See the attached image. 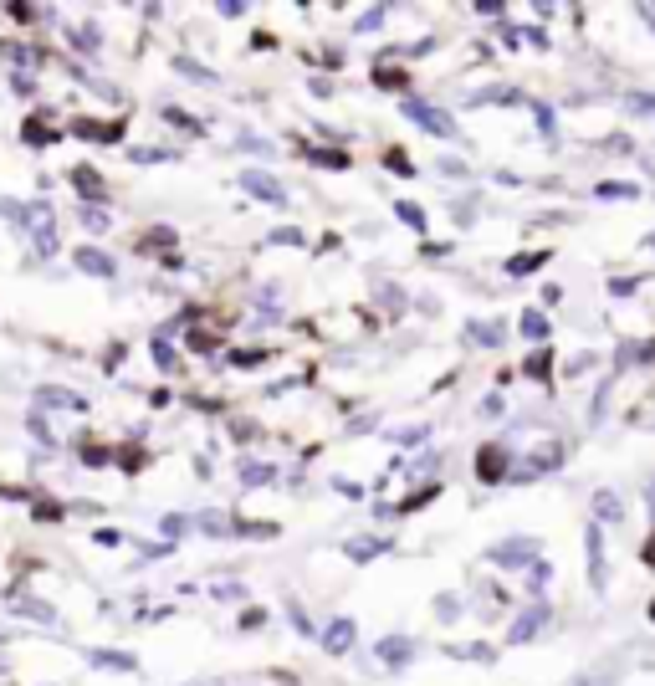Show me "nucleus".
<instances>
[{
    "mask_svg": "<svg viewBox=\"0 0 655 686\" xmlns=\"http://www.w3.org/2000/svg\"><path fill=\"white\" fill-rule=\"evenodd\" d=\"M72 262H77L87 277H113V256H108V251H98V246H77Z\"/></svg>",
    "mask_w": 655,
    "mask_h": 686,
    "instance_id": "0eeeda50",
    "label": "nucleus"
},
{
    "mask_svg": "<svg viewBox=\"0 0 655 686\" xmlns=\"http://www.w3.org/2000/svg\"><path fill=\"white\" fill-rule=\"evenodd\" d=\"M169 241H174V236H169V231H164V226H159V231H154V236H149V241H139V246H169Z\"/></svg>",
    "mask_w": 655,
    "mask_h": 686,
    "instance_id": "bb28decb",
    "label": "nucleus"
},
{
    "mask_svg": "<svg viewBox=\"0 0 655 686\" xmlns=\"http://www.w3.org/2000/svg\"><path fill=\"white\" fill-rule=\"evenodd\" d=\"M354 635H359V630H354V620H333V625H328V635H323V646H328L333 656H343L348 646H354Z\"/></svg>",
    "mask_w": 655,
    "mask_h": 686,
    "instance_id": "1a4fd4ad",
    "label": "nucleus"
},
{
    "mask_svg": "<svg viewBox=\"0 0 655 686\" xmlns=\"http://www.w3.org/2000/svg\"><path fill=\"white\" fill-rule=\"evenodd\" d=\"M569 686H589V681H569Z\"/></svg>",
    "mask_w": 655,
    "mask_h": 686,
    "instance_id": "c85d7f7f",
    "label": "nucleus"
},
{
    "mask_svg": "<svg viewBox=\"0 0 655 686\" xmlns=\"http://www.w3.org/2000/svg\"><path fill=\"white\" fill-rule=\"evenodd\" d=\"M384 164L395 169V175H410V159H405V154H384Z\"/></svg>",
    "mask_w": 655,
    "mask_h": 686,
    "instance_id": "b1692460",
    "label": "nucleus"
},
{
    "mask_svg": "<svg viewBox=\"0 0 655 686\" xmlns=\"http://www.w3.org/2000/svg\"><path fill=\"white\" fill-rule=\"evenodd\" d=\"M548 262V251H522V256H512V262H507V272L512 277H528L533 267H543Z\"/></svg>",
    "mask_w": 655,
    "mask_h": 686,
    "instance_id": "9b49d317",
    "label": "nucleus"
},
{
    "mask_svg": "<svg viewBox=\"0 0 655 686\" xmlns=\"http://www.w3.org/2000/svg\"><path fill=\"white\" fill-rule=\"evenodd\" d=\"M395 210H400V221H405V226L425 231V216H420V205H395Z\"/></svg>",
    "mask_w": 655,
    "mask_h": 686,
    "instance_id": "412c9836",
    "label": "nucleus"
},
{
    "mask_svg": "<svg viewBox=\"0 0 655 686\" xmlns=\"http://www.w3.org/2000/svg\"><path fill=\"white\" fill-rule=\"evenodd\" d=\"M589 574H594V584H604V543H599V528H589Z\"/></svg>",
    "mask_w": 655,
    "mask_h": 686,
    "instance_id": "4468645a",
    "label": "nucleus"
},
{
    "mask_svg": "<svg viewBox=\"0 0 655 686\" xmlns=\"http://www.w3.org/2000/svg\"><path fill=\"white\" fill-rule=\"evenodd\" d=\"M379 21H384V11H369V16L359 21V31H379Z\"/></svg>",
    "mask_w": 655,
    "mask_h": 686,
    "instance_id": "a878e982",
    "label": "nucleus"
},
{
    "mask_svg": "<svg viewBox=\"0 0 655 686\" xmlns=\"http://www.w3.org/2000/svg\"><path fill=\"white\" fill-rule=\"evenodd\" d=\"M522 333H528V338H543V333H548V318H543V313H528V318H522Z\"/></svg>",
    "mask_w": 655,
    "mask_h": 686,
    "instance_id": "6ab92c4d",
    "label": "nucleus"
},
{
    "mask_svg": "<svg viewBox=\"0 0 655 686\" xmlns=\"http://www.w3.org/2000/svg\"><path fill=\"white\" fill-rule=\"evenodd\" d=\"M11 216L21 221V226H31V241H36V251H52L57 246V221H52V205L47 200H36V205H11Z\"/></svg>",
    "mask_w": 655,
    "mask_h": 686,
    "instance_id": "f257e3e1",
    "label": "nucleus"
},
{
    "mask_svg": "<svg viewBox=\"0 0 655 686\" xmlns=\"http://www.w3.org/2000/svg\"><path fill=\"white\" fill-rule=\"evenodd\" d=\"M466 338H476V343H497L502 328H497V323H482V328H466Z\"/></svg>",
    "mask_w": 655,
    "mask_h": 686,
    "instance_id": "aec40b11",
    "label": "nucleus"
},
{
    "mask_svg": "<svg viewBox=\"0 0 655 686\" xmlns=\"http://www.w3.org/2000/svg\"><path fill=\"white\" fill-rule=\"evenodd\" d=\"M594 195H604V200H630V195H640L635 185H625V180H604Z\"/></svg>",
    "mask_w": 655,
    "mask_h": 686,
    "instance_id": "dca6fc26",
    "label": "nucleus"
},
{
    "mask_svg": "<svg viewBox=\"0 0 655 686\" xmlns=\"http://www.w3.org/2000/svg\"><path fill=\"white\" fill-rule=\"evenodd\" d=\"M72 185H82V195H87V200H98V195L108 190V185H103V175H98L93 164H77V169H72Z\"/></svg>",
    "mask_w": 655,
    "mask_h": 686,
    "instance_id": "9d476101",
    "label": "nucleus"
},
{
    "mask_svg": "<svg viewBox=\"0 0 655 686\" xmlns=\"http://www.w3.org/2000/svg\"><path fill=\"white\" fill-rule=\"evenodd\" d=\"M650 620H655V605H650Z\"/></svg>",
    "mask_w": 655,
    "mask_h": 686,
    "instance_id": "c756f323",
    "label": "nucleus"
},
{
    "mask_svg": "<svg viewBox=\"0 0 655 686\" xmlns=\"http://www.w3.org/2000/svg\"><path fill=\"white\" fill-rule=\"evenodd\" d=\"M640 16H645V21H655V6H640Z\"/></svg>",
    "mask_w": 655,
    "mask_h": 686,
    "instance_id": "cd10ccee",
    "label": "nucleus"
},
{
    "mask_svg": "<svg viewBox=\"0 0 655 686\" xmlns=\"http://www.w3.org/2000/svg\"><path fill=\"white\" fill-rule=\"evenodd\" d=\"M594 512L604 523H620V497L615 492H594Z\"/></svg>",
    "mask_w": 655,
    "mask_h": 686,
    "instance_id": "2eb2a0df",
    "label": "nucleus"
},
{
    "mask_svg": "<svg viewBox=\"0 0 655 686\" xmlns=\"http://www.w3.org/2000/svg\"><path fill=\"white\" fill-rule=\"evenodd\" d=\"M379 661H384V666H405V661H410V640H384Z\"/></svg>",
    "mask_w": 655,
    "mask_h": 686,
    "instance_id": "f8f14e48",
    "label": "nucleus"
},
{
    "mask_svg": "<svg viewBox=\"0 0 655 686\" xmlns=\"http://www.w3.org/2000/svg\"><path fill=\"white\" fill-rule=\"evenodd\" d=\"M93 661H98V666H118V671H128V666H134V661H128V656H118V651H98Z\"/></svg>",
    "mask_w": 655,
    "mask_h": 686,
    "instance_id": "4be33fe9",
    "label": "nucleus"
},
{
    "mask_svg": "<svg viewBox=\"0 0 655 686\" xmlns=\"http://www.w3.org/2000/svg\"><path fill=\"white\" fill-rule=\"evenodd\" d=\"M11 610H16V615H31V620H52V615H57L52 605H41V599H31V594H21Z\"/></svg>",
    "mask_w": 655,
    "mask_h": 686,
    "instance_id": "ddd939ff",
    "label": "nucleus"
},
{
    "mask_svg": "<svg viewBox=\"0 0 655 686\" xmlns=\"http://www.w3.org/2000/svg\"><path fill=\"white\" fill-rule=\"evenodd\" d=\"M543 625H548V605L538 599V605H528V610H522V615L512 620V635H507V640H512V646H522V640H533Z\"/></svg>",
    "mask_w": 655,
    "mask_h": 686,
    "instance_id": "39448f33",
    "label": "nucleus"
},
{
    "mask_svg": "<svg viewBox=\"0 0 655 686\" xmlns=\"http://www.w3.org/2000/svg\"><path fill=\"white\" fill-rule=\"evenodd\" d=\"M241 185H246L256 200H272V205H282V200H287V190H282L272 175H261V169H246V175H241Z\"/></svg>",
    "mask_w": 655,
    "mask_h": 686,
    "instance_id": "423d86ee",
    "label": "nucleus"
},
{
    "mask_svg": "<svg viewBox=\"0 0 655 686\" xmlns=\"http://www.w3.org/2000/svg\"><path fill=\"white\" fill-rule=\"evenodd\" d=\"M82 221L93 226V231H108V216H98V210H82Z\"/></svg>",
    "mask_w": 655,
    "mask_h": 686,
    "instance_id": "393cba45",
    "label": "nucleus"
},
{
    "mask_svg": "<svg viewBox=\"0 0 655 686\" xmlns=\"http://www.w3.org/2000/svg\"><path fill=\"white\" fill-rule=\"evenodd\" d=\"M241 482H246V487H261V482H272V466H246V471H241Z\"/></svg>",
    "mask_w": 655,
    "mask_h": 686,
    "instance_id": "a211bd4d",
    "label": "nucleus"
},
{
    "mask_svg": "<svg viewBox=\"0 0 655 686\" xmlns=\"http://www.w3.org/2000/svg\"><path fill=\"white\" fill-rule=\"evenodd\" d=\"M405 118H415L420 128H430L435 139H456V118L451 113H441V108H430V103H405Z\"/></svg>",
    "mask_w": 655,
    "mask_h": 686,
    "instance_id": "f03ea898",
    "label": "nucleus"
},
{
    "mask_svg": "<svg viewBox=\"0 0 655 686\" xmlns=\"http://www.w3.org/2000/svg\"><path fill=\"white\" fill-rule=\"evenodd\" d=\"M558 461H563V446H558V441H543V446L528 456V466H522V477H517V482L538 477V471H548V466H558Z\"/></svg>",
    "mask_w": 655,
    "mask_h": 686,
    "instance_id": "6e6552de",
    "label": "nucleus"
},
{
    "mask_svg": "<svg viewBox=\"0 0 655 686\" xmlns=\"http://www.w3.org/2000/svg\"><path fill=\"white\" fill-rule=\"evenodd\" d=\"M348 553H354V559H369V553H379V543H374V538H359V543H348Z\"/></svg>",
    "mask_w": 655,
    "mask_h": 686,
    "instance_id": "5701e85b",
    "label": "nucleus"
},
{
    "mask_svg": "<svg viewBox=\"0 0 655 686\" xmlns=\"http://www.w3.org/2000/svg\"><path fill=\"white\" fill-rule=\"evenodd\" d=\"M476 477H482V482H507V477H512V471H507V446H502V441L482 446V456H476Z\"/></svg>",
    "mask_w": 655,
    "mask_h": 686,
    "instance_id": "7ed1b4c3",
    "label": "nucleus"
},
{
    "mask_svg": "<svg viewBox=\"0 0 655 686\" xmlns=\"http://www.w3.org/2000/svg\"><path fill=\"white\" fill-rule=\"evenodd\" d=\"M302 154H308L313 164H328V169H343V164H348V154H328V149H302Z\"/></svg>",
    "mask_w": 655,
    "mask_h": 686,
    "instance_id": "f3484780",
    "label": "nucleus"
},
{
    "mask_svg": "<svg viewBox=\"0 0 655 686\" xmlns=\"http://www.w3.org/2000/svg\"><path fill=\"white\" fill-rule=\"evenodd\" d=\"M533 553H538L533 538H512V543H497V548H492V564H497V569H522Z\"/></svg>",
    "mask_w": 655,
    "mask_h": 686,
    "instance_id": "20e7f679",
    "label": "nucleus"
}]
</instances>
